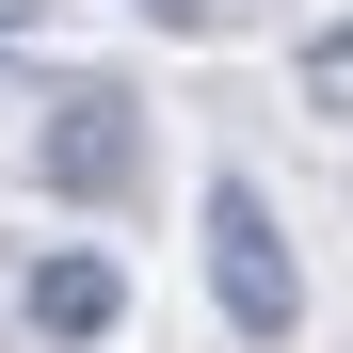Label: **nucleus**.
Returning a JSON list of instances; mask_svg holds the SVG:
<instances>
[{
  "label": "nucleus",
  "mask_w": 353,
  "mask_h": 353,
  "mask_svg": "<svg viewBox=\"0 0 353 353\" xmlns=\"http://www.w3.org/2000/svg\"><path fill=\"white\" fill-rule=\"evenodd\" d=\"M209 305H225V337H257V353L305 337V257H289V225H273V193L241 161L209 176Z\"/></svg>",
  "instance_id": "obj_1"
},
{
  "label": "nucleus",
  "mask_w": 353,
  "mask_h": 353,
  "mask_svg": "<svg viewBox=\"0 0 353 353\" xmlns=\"http://www.w3.org/2000/svg\"><path fill=\"white\" fill-rule=\"evenodd\" d=\"M32 193L48 209H129L145 193V97L129 81H65L48 129H32Z\"/></svg>",
  "instance_id": "obj_2"
},
{
  "label": "nucleus",
  "mask_w": 353,
  "mask_h": 353,
  "mask_svg": "<svg viewBox=\"0 0 353 353\" xmlns=\"http://www.w3.org/2000/svg\"><path fill=\"white\" fill-rule=\"evenodd\" d=\"M17 321H32L48 353H97L112 321H129V257H112V241H48V257L17 273Z\"/></svg>",
  "instance_id": "obj_3"
},
{
  "label": "nucleus",
  "mask_w": 353,
  "mask_h": 353,
  "mask_svg": "<svg viewBox=\"0 0 353 353\" xmlns=\"http://www.w3.org/2000/svg\"><path fill=\"white\" fill-rule=\"evenodd\" d=\"M305 97H321V112H353V17H321V32H305Z\"/></svg>",
  "instance_id": "obj_4"
},
{
  "label": "nucleus",
  "mask_w": 353,
  "mask_h": 353,
  "mask_svg": "<svg viewBox=\"0 0 353 353\" xmlns=\"http://www.w3.org/2000/svg\"><path fill=\"white\" fill-rule=\"evenodd\" d=\"M129 17H161V32H209V17H225V0H129Z\"/></svg>",
  "instance_id": "obj_5"
},
{
  "label": "nucleus",
  "mask_w": 353,
  "mask_h": 353,
  "mask_svg": "<svg viewBox=\"0 0 353 353\" xmlns=\"http://www.w3.org/2000/svg\"><path fill=\"white\" fill-rule=\"evenodd\" d=\"M17 32H32V0H0V48H17Z\"/></svg>",
  "instance_id": "obj_6"
}]
</instances>
